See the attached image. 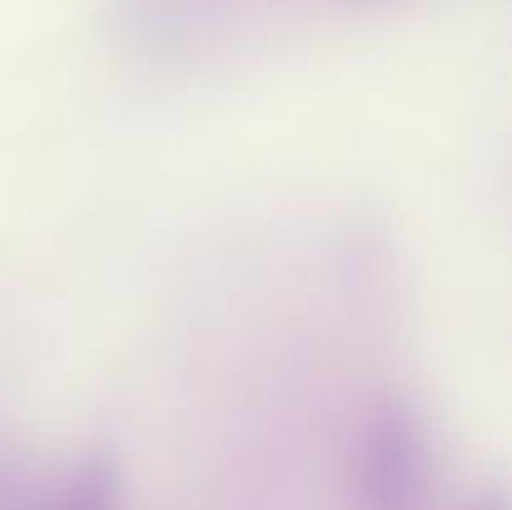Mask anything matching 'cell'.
Returning <instances> with one entry per match:
<instances>
[{
  "label": "cell",
  "instance_id": "1",
  "mask_svg": "<svg viewBox=\"0 0 512 510\" xmlns=\"http://www.w3.org/2000/svg\"><path fill=\"white\" fill-rule=\"evenodd\" d=\"M360 483L373 510H418L428 483V453L418 420L388 405L370 420L360 455Z\"/></svg>",
  "mask_w": 512,
  "mask_h": 510
},
{
  "label": "cell",
  "instance_id": "2",
  "mask_svg": "<svg viewBox=\"0 0 512 510\" xmlns=\"http://www.w3.org/2000/svg\"><path fill=\"white\" fill-rule=\"evenodd\" d=\"M115 470L103 455L80 460L63 488L50 495V510H115Z\"/></svg>",
  "mask_w": 512,
  "mask_h": 510
}]
</instances>
